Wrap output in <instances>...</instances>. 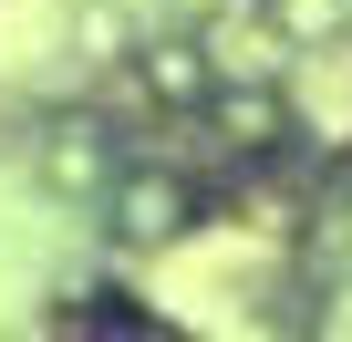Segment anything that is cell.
Here are the masks:
<instances>
[{"label":"cell","instance_id":"cell-1","mask_svg":"<svg viewBox=\"0 0 352 342\" xmlns=\"http://www.w3.org/2000/svg\"><path fill=\"white\" fill-rule=\"evenodd\" d=\"M63 321H73V332H155V311H135L124 290H94V301H73Z\"/></svg>","mask_w":352,"mask_h":342}]
</instances>
